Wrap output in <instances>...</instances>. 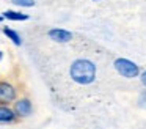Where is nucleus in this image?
Here are the masks:
<instances>
[{
  "label": "nucleus",
  "instance_id": "9d476101",
  "mask_svg": "<svg viewBox=\"0 0 146 129\" xmlns=\"http://www.w3.org/2000/svg\"><path fill=\"white\" fill-rule=\"evenodd\" d=\"M140 77H141V82H143V85H145V87H146V71L143 72V74L140 76Z\"/></svg>",
  "mask_w": 146,
  "mask_h": 129
},
{
  "label": "nucleus",
  "instance_id": "423d86ee",
  "mask_svg": "<svg viewBox=\"0 0 146 129\" xmlns=\"http://www.w3.org/2000/svg\"><path fill=\"white\" fill-rule=\"evenodd\" d=\"M16 120V113L7 104H0V123H13Z\"/></svg>",
  "mask_w": 146,
  "mask_h": 129
},
{
  "label": "nucleus",
  "instance_id": "9b49d317",
  "mask_svg": "<svg viewBox=\"0 0 146 129\" xmlns=\"http://www.w3.org/2000/svg\"><path fill=\"white\" fill-rule=\"evenodd\" d=\"M2 58H3V52L0 50V61H2Z\"/></svg>",
  "mask_w": 146,
  "mask_h": 129
},
{
  "label": "nucleus",
  "instance_id": "ddd939ff",
  "mask_svg": "<svg viewBox=\"0 0 146 129\" xmlns=\"http://www.w3.org/2000/svg\"><path fill=\"white\" fill-rule=\"evenodd\" d=\"M94 2H98V0H94Z\"/></svg>",
  "mask_w": 146,
  "mask_h": 129
},
{
  "label": "nucleus",
  "instance_id": "1a4fd4ad",
  "mask_svg": "<svg viewBox=\"0 0 146 129\" xmlns=\"http://www.w3.org/2000/svg\"><path fill=\"white\" fill-rule=\"evenodd\" d=\"M16 6H21V8H32L35 6V0H11Z\"/></svg>",
  "mask_w": 146,
  "mask_h": 129
},
{
  "label": "nucleus",
  "instance_id": "f8f14e48",
  "mask_svg": "<svg viewBox=\"0 0 146 129\" xmlns=\"http://www.w3.org/2000/svg\"><path fill=\"white\" fill-rule=\"evenodd\" d=\"M2 21H3V16H0V22H2Z\"/></svg>",
  "mask_w": 146,
  "mask_h": 129
},
{
  "label": "nucleus",
  "instance_id": "7ed1b4c3",
  "mask_svg": "<svg viewBox=\"0 0 146 129\" xmlns=\"http://www.w3.org/2000/svg\"><path fill=\"white\" fill-rule=\"evenodd\" d=\"M17 96V91L16 88L13 87L11 84L8 82H0V104H10L16 99Z\"/></svg>",
  "mask_w": 146,
  "mask_h": 129
},
{
  "label": "nucleus",
  "instance_id": "f257e3e1",
  "mask_svg": "<svg viewBox=\"0 0 146 129\" xmlns=\"http://www.w3.org/2000/svg\"><path fill=\"white\" fill-rule=\"evenodd\" d=\"M69 76L74 82H77V84L88 85V84H91L96 77V66L91 60L79 58L71 65Z\"/></svg>",
  "mask_w": 146,
  "mask_h": 129
},
{
  "label": "nucleus",
  "instance_id": "f03ea898",
  "mask_svg": "<svg viewBox=\"0 0 146 129\" xmlns=\"http://www.w3.org/2000/svg\"><path fill=\"white\" fill-rule=\"evenodd\" d=\"M115 68H116V71L119 72L123 77H127V79L137 77V76H138V72H140L138 66H137L133 61L127 60V58H118V60H115Z\"/></svg>",
  "mask_w": 146,
  "mask_h": 129
},
{
  "label": "nucleus",
  "instance_id": "39448f33",
  "mask_svg": "<svg viewBox=\"0 0 146 129\" xmlns=\"http://www.w3.org/2000/svg\"><path fill=\"white\" fill-rule=\"evenodd\" d=\"M47 35L55 43H68V41L72 39V33L64 30V28H52V30H49Z\"/></svg>",
  "mask_w": 146,
  "mask_h": 129
},
{
  "label": "nucleus",
  "instance_id": "0eeeda50",
  "mask_svg": "<svg viewBox=\"0 0 146 129\" xmlns=\"http://www.w3.org/2000/svg\"><path fill=\"white\" fill-rule=\"evenodd\" d=\"M2 16H3V19H8V21H27L29 19V14L21 11H13V9H7Z\"/></svg>",
  "mask_w": 146,
  "mask_h": 129
},
{
  "label": "nucleus",
  "instance_id": "6e6552de",
  "mask_svg": "<svg viewBox=\"0 0 146 129\" xmlns=\"http://www.w3.org/2000/svg\"><path fill=\"white\" fill-rule=\"evenodd\" d=\"M3 33L7 35L8 38H10L11 41H13L16 46H21L22 44V39H21V36H19V33H17L16 30H13V28H8V27H5L3 28Z\"/></svg>",
  "mask_w": 146,
  "mask_h": 129
},
{
  "label": "nucleus",
  "instance_id": "20e7f679",
  "mask_svg": "<svg viewBox=\"0 0 146 129\" xmlns=\"http://www.w3.org/2000/svg\"><path fill=\"white\" fill-rule=\"evenodd\" d=\"M14 113L16 116H29L32 113V102L27 98H22V99H17L16 104H14Z\"/></svg>",
  "mask_w": 146,
  "mask_h": 129
}]
</instances>
